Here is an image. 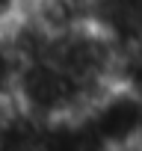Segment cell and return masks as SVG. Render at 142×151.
<instances>
[{
	"instance_id": "cell-1",
	"label": "cell",
	"mask_w": 142,
	"mask_h": 151,
	"mask_svg": "<svg viewBox=\"0 0 142 151\" xmlns=\"http://www.w3.org/2000/svg\"><path fill=\"white\" fill-rule=\"evenodd\" d=\"M98 151H142V95L118 83L77 119Z\"/></svg>"
}]
</instances>
